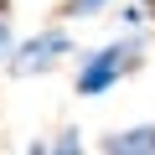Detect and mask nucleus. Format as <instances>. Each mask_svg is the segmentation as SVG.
I'll use <instances>...</instances> for the list:
<instances>
[{"label":"nucleus","mask_w":155,"mask_h":155,"mask_svg":"<svg viewBox=\"0 0 155 155\" xmlns=\"http://www.w3.org/2000/svg\"><path fill=\"white\" fill-rule=\"evenodd\" d=\"M52 155H83V140H78V129H62L57 140H47Z\"/></svg>","instance_id":"nucleus-4"},{"label":"nucleus","mask_w":155,"mask_h":155,"mask_svg":"<svg viewBox=\"0 0 155 155\" xmlns=\"http://www.w3.org/2000/svg\"><path fill=\"white\" fill-rule=\"evenodd\" d=\"M109 0H67V16H98Z\"/></svg>","instance_id":"nucleus-6"},{"label":"nucleus","mask_w":155,"mask_h":155,"mask_svg":"<svg viewBox=\"0 0 155 155\" xmlns=\"http://www.w3.org/2000/svg\"><path fill=\"white\" fill-rule=\"evenodd\" d=\"M72 52V41H67V31H41V36H31V41H21L11 57H5V67L16 72V78H31V72H47V67H57L62 57Z\"/></svg>","instance_id":"nucleus-2"},{"label":"nucleus","mask_w":155,"mask_h":155,"mask_svg":"<svg viewBox=\"0 0 155 155\" xmlns=\"http://www.w3.org/2000/svg\"><path fill=\"white\" fill-rule=\"evenodd\" d=\"M5 52H11V5L0 0V62H5Z\"/></svg>","instance_id":"nucleus-5"},{"label":"nucleus","mask_w":155,"mask_h":155,"mask_svg":"<svg viewBox=\"0 0 155 155\" xmlns=\"http://www.w3.org/2000/svg\"><path fill=\"white\" fill-rule=\"evenodd\" d=\"M26 155H52V145H47V140H36V145H31Z\"/></svg>","instance_id":"nucleus-7"},{"label":"nucleus","mask_w":155,"mask_h":155,"mask_svg":"<svg viewBox=\"0 0 155 155\" xmlns=\"http://www.w3.org/2000/svg\"><path fill=\"white\" fill-rule=\"evenodd\" d=\"M104 155H155V124H129L104 134Z\"/></svg>","instance_id":"nucleus-3"},{"label":"nucleus","mask_w":155,"mask_h":155,"mask_svg":"<svg viewBox=\"0 0 155 155\" xmlns=\"http://www.w3.org/2000/svg\"><path fill=\"white\" fill-rule=\"evenodd\" d=\"M129 67H140V41H134V36H124V41L93 52V57L83 62V72H78V93H83V98H98L109 83H119Z\"/></svg>","instance_id":"nucleus-1"}]
</instances>
